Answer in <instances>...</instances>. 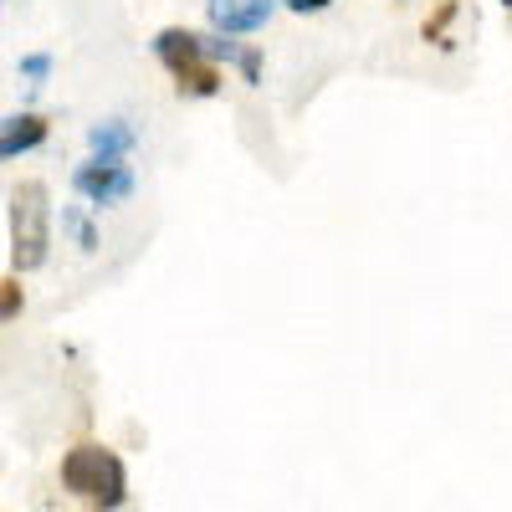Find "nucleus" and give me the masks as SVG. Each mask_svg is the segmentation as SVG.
I'll list each match as a JSON object with an SVG mask.
<instances>
[{
  "label": "nucleus",
  "mask_w": 512,
  "mask_h": 512,
  "mask_svg": "<svg viewBox=\"0 0 512 512\" xmlns=\"http://www.w3.org/2000/svg\"><path fill=\"white\" fill-rule=\"evenodd\" d=\"M52 256V195L41 180H21L11 190V267L41 272Z\"/></svg>",
  "instance_id": "obj_1"
},
{
  "label": "nucleus",
  "mask_w": 512,
  "mask_h": 512,
  "mask_svg": "<svg viewBox=\"0 0 512 512\" xmlns=\"http://www.w3.org/2000/svg\"><path fill=\"white\" fill-rule=\"evenodd\" d=\"M62 487L88 507H123L128 502V472H123L118 451L93 446V441H82L62 456Z\"/></svg>",
  "instance_id": "obj_2"
},
{
  "label": "nucleus",
  "mask_w": 512,
  "mask_h": 512,
  "mask_svg": "<svg viewBox=\"0 0 512 512\" xmlns=\"http://www.w3.org/2000/svg\"><path fill=\"white\" fill-rule=\"evenodd\" d=\"M72 190L88 200L93 210H103V205H118V200H128L134 195V169H128L123 159H88V164H77L72 169Z\"/></svg>",
  "instance_id": "obj_3"
},
{
  "label": "nucleus",
  "mask_w": 512,
  "mask_h": 512,
  "mask_svg": "<svg viewBox=\"0 0 512 512\" xmlns=\"http://www.w3.org/2000/svg\"><path fill=\"white\" fill-rule=\"evenodd\" d=\"M277 11V0H205V16L221 36H251L262 31Z\"/></svg>",
  "instance_id": "obj_4"
},
{
  "label": "nucleus",
  "mask_w": 512,
  "mask_h": 512,
  "mask_svg": "<svg viewBox=\"0 0 512 512\" xmlns=\"http://www.w3.org/2000/svg\"><path fill=\"white\" fill-rule=\"evenodd\" d=\"M47 134H52V123L41 118V113H11V118H0V164L41 149V144H47Z\"/></svg>",
  "instance_id": "obj_5"
},
{
  "label": "nucleus",
  "mask_w": 512,
  "mask_h": 512,
  "mask_svg": "<svg viewBox=\"0 0 512 512\" xmlns=\"http://www.w3.org/2000/svg\"><path fill=\"white\" fill-rule=\"evenodd\" d=\"M154 57L169 67V72H180L190 62H205V36L200 31H185V26H164L154 36Z\"/></svg>",
  "instance_id": "obj_6"
},
{
  "label": "nucleus",
  "mask_w": 512,
  "mask_h": 512,
  "mask_svg": "<svg viewBox=\"0 0 512 512\" xmlns=\"http://www.w3.org/2000/svg\"><path fill=\"white\" fill-rule=\"evenodd\" d=\"M134 144H139V134H134L123 118H108V123H98L93 134H88V149H93L98 159H123Z\"/></svg>",
  "instance_id": "obj_7"
},
{
  "label": "nucleus",
  "mask_w": 512,
  "mask_h": 512,
  "mask_svg": "<svg viewBox=\"0 0 512 512\" xmlns=\"http://www.w3.org/2000/svg\"><path fill=\"white\" fill-rule=\"evenodd\" d=\"M221 82H226V77H221V67L210 62V57H205V62H190V67L175 72L180 98H216V93H221Z\"/></svg>",
  "instance_id": "obj_8"
},
{
  "label": "nucleus",
  "mask_w": 512,
  "mask_h": 512,
  "mask_svg": "<svg viewBox=\"0 0 512 512\" xmlns=\"http://www.w3.org/2000/svg\"><path fill=\"white\" fill-rule=\"evenodd\" d=\"M456 11H461V0H441V6H436V16H431V21H425V31H420V36H425V41H431V47H441V52H451V47H456V41H451L446 31H451V21H456Z\"/></svg>",
  "instance_id": "obj_9"
},
{
  "label": "nucleus",
  "mask_w": 512,
  "mask_h": 512,
  "mask_svg": "<svg viewBox=\"0 0 512 512\" xmlns=\"http://www.w3.org/2000/svg\"><path fill=\"white\" fill-rule=\"evenodd\" d=\"M26 313V287H21V272L0 282V323H16Z\"/></svg>",
  "instance_id": "obj_10"
},
{
  "label": "nucleus",
  "mask_w": 512,
  "mask_h": 512,
  "mask_svg": "<svg viewBox=\"0 0 512 512\" xmlns=\"http://www.w3.org/2000/svg\"><path fill=\"white\" fill-rule=\"evenodd\" d=\"M62 226L72 231V241H77L82 251H98V231H93V221L82 216V210H62Z\"/></svg>",
  "instance_id": "obj_11"
},
{
  "label": "nucleus",
  "mask_w": 512,
  "mask_h": 512,
  "mask_svg": "<svg viewBox=\"0 0 512 512\" xmlns=\"http://www.w3.org/2000/svg\"><path fill=\"white\" fill-rule=\"evenodd\" d=\"M21 77L31 82V88H41V82L52 77V57H47V52H31V57H21Z\"/></svg>",
  "instance_id": "obj_12"
},
{
  "label": "nucleus",
  "mask_w": 512,
  "mask_h": 512,
  "mask_svg": "<svg viewBox=\"0 0 512 512\" xmlns=\"http://www.w3.org/2000/svg\"><path fill=\"white\" fill-rule=\"evenodd\" d=\"M236 67H241V77L251 82V88L262 82V52L256 47H236Z\"/></svg>",
  "instance_id": "obj_13"
},
{
  "label": "nucleus",
  "mask_w": 512,
  "mask_h": 512,
  "mask_svg": "<svg viewBox=\"0 0 512 512\" xmlns=\"http://www.w3.org/2000/svg\"><path fill=\"white\" fill-rule=\"evenodd\" d=\"M287 11H297V16H318V11H328L333 0H282Z\"/></svg>",
  "instance_id": "obj_14"
},
{
  "label": "nucleus",
  "mask_w": 512,
  "mask_h": 512,
  "mask_svg": "<svg viewBox=\"0 0 512 512\" xmlns=\"http://www.w3.org/2000/svg\"><path fill=\"white\" fill-rule=\"evenodd\" d=\"M502 6H507V11H512V0H502Z\"/></svg>",
  "instance_id": "obj_15"
},
{
  "label": "nucleus",
  "mask_w": 512,
  "mask_h": 512,
  "mask_svg": "<svg viewBox=\"0 0 512 512\" xmlns=\"http://www.w3.org/2000/svg\"><path fill=\"white\" fill-rule=\"evenodd\" d=\"M0 6H6V0H0Z\"/></svg>",
  "instance_id": "obj_16"
}]
</instances>
